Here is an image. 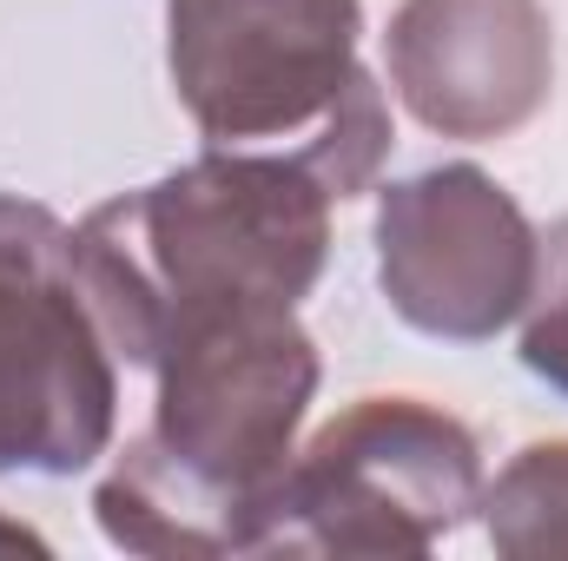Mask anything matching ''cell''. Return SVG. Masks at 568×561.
Masks as SVG:
<instances>
[{"mask_svg":"<svg viewBox=\"0 0 568 561\" xmlns=\"http://www.w3.org/2000/svg\"><path fill=\"white\" fill-rule=\"evenodd\" d=\"M152 422L93 489L126 555H258L272 489L317 397V344L291 304L212 310L152 350Z\"/></svg>","mask_w":568,"mask_h":561,"instance_id":"1","label":"cell"},{"mask_svg":"<svg viewBox=\"0 0 568 561\" xmlns=\"http://www.w3.org/2000/svg\"><path fill=\"white\" fill-rule=\"evenodd\" d=\"M331 205L337 192L304 159L252 145H205L192 165L93 205L73 245L120 364L145 370L179 324L212 310H297L331 265Z\"/></svg>","mask_w":568,"mask_h":561,"instance_id":"2","label":"cell"},{"mask_svg":"<svg viewBox=\"0 0 568 561\" xmlns=\"http://www.w3.org/2000/svg\"><path fill=\"white\" fill-rule=\"evenodd\" d=\"M357 33L364 0H165V67L199 140L291 152L337 205L390 159V106Z\"/></svg>","mask_w":568,"mask_h":561,"instance_id":"3","label":"cell"},{"mask_svg":"<svg viewBox=\"0 0 568 561\" xmlns=\"http://www.w3.org/2000/svg\"><path fill=\"white\" fill-rule=\"evenodd\" d=\"M476 509L469 422L424 397H357L291 449L258 555H429Z\"/></svg>","mask_w":568,"mask_h":561,"instance_id":"4","label":"cell"},{"mask_svg":"<svg viewBox=\"0 0 568 561\" xmlns=\"http://www.w3.org/2000/svg\"><path fill=\"white\" fill-rule=\"evenodd\" d=\"M120 429V344L73 225L0 192V476H80Z\"/></svg>","mask_w":568,"mask_h":561,"instance_id":"5","label":"cell"},{"mask_svg":"<svg viewBox=\"0 0 568 561\" xmlns=\"http://www.w3.org/2000/svg\"><path fill=\"white\" fill-rule=\"evenodd\" d=\"M542 232L469 159L377 192V284L390 310L443 344H489L536 290Z\"/></svg>","mask_w":568,"mask_h":561,"instance_id":"6","label":"cell"},{"mask_svg":"<svg viewBox=\"0 0 568 561\" xmlns=\"http://www.w3.org/2000/svg\"><path fill=\"white\" fill-rule=\"evenodd\" d=\"M390 86L443 140H509L556 86V27L542 0H404L384 33Z\"/></svg>","mask_w":568,"mask_h":561,"instance_id":"7","label":"cell"},{"mask_svg":"<svg viewBox=\"0 0 568 561\" xmlns=\"http://www.w3.org/2000/svg\"><path fill=\"white\" fill-rule=\"evenodd\" d=\"M483 529L489 549L509 561H568V436L529 442L483 482Z\"/></svg>","mask_w":568,"mask_h":561,"instance_id":"8","label":"cell"},{"mask_svg":"<svg viewBox=\"0 0 568 561\" xmlns=\"http://www.w3.org/2000/svg\"><path fill=\"white\" fill-rule=\"evenodd\" d=\"M523 370L568 397V218L549 225L536 258V290L523 304Z\"/></svg>","mask_w":568,"mask_h":561,"instance_id":"9","label":"cell"},{"mask_svg":"<svg viewBox=\"0 0 568 561\" xmlns=\"http://www.w3.org/2000/svg\"><path fill=\"white\" fill-rule=\"evenodd\" d=\"M0 549H47L40 536H27L20 522H0Z\"/></svg>","mask_w":568,"mask_h":561,"instance_id":"10","label":"cell"}]
</instances>
